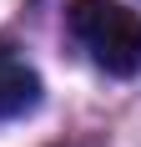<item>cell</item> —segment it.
Here are the masks:
<instances>
[{
	"label": "cell",
	"instance_id": "obj_1",
	"mask_svg": "<svg viewBox=\"0 0 141 147\" xmlns=\"http://www.w3.org/2000/svg\"><path fill=\"white\" fill-rule=\"evenodd\" d=\"M66 26L91 51V61L106 66L111 76H136L141 71V15L126 10L121 0H70Z\"/></svg>",
	"mask_w": 141,
	"mask_h": 147
},
{
	"label": "cell",
	"instance_id": "obj_2",
	"mask_svg": "<svg viewBox=\"0 0 141 147\" xmlns=\"http://www.w3.org/2000/svg\"><path fill=\"white\" fill-rule=\"evenodd\" d=\"M41 102V76L15 56L10 46H0V117H20Z\"/></svg>",
	"mask_w": 141,
	"mask_h": 147
}]
</instances>
